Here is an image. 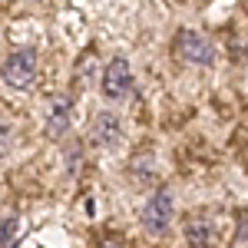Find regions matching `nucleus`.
<instances>
[{"label": "nucleus", "instance_id": "nucleus-1", "mask_svg": "<svg viewBox=\"0 0 248 248\" xmlns=\"http://www.w3.org/2000/svg\"><path fill=\"white\" fill-rule=\"evenodd\" d=\"M40 77V60L33 46H14L3 63H0V79L10 86V90H33V83Z\"/></svg>", "mask_w": 248, "mask_h": 248}, {"label": "nucleus", "instance_id": "nucleus-2", "mask_svg": "<svg viewBox=\"0 0 248 248\" xmlns=\"http://www.w3.org/2000/svg\"><path fill=\"white\" fill-rule=\"evenodd\" d=\"M139 222H142L146 235L162 238V235L172 229V222H175V199H172V192L169 189H155L153 195L142 202Z\"/></svg>", "mask_w": 248, "mask_h": 248}, {"label": "nucleus", "instance_id": "nucleus-3", "mask_svg": "<svg viewBox=\"0 0 248 248\" xmlns=\"http://www.w3.org/2000/svg\"><path fill=\"white\" fill-rule=\"evenodd\" d=\"M172 50H175L179 63H186V66H199V70H205V66L215 63V46H212V40L202 37L199 30H175V37H172Z\"/></svg>", "mask_w": 248, "mask_h": 248}, {"label": "nucleus", "instance_id": "nucleus-4", "mask_svg": "<svg viewBox=\"0 0 248 248\" xmlns=\"http://www.w3.org/2000/svg\"><path fill=\"white\" fill-rule=\"evenodd\" d=\"M99 90L106 103H123L133 93V66L126 57H113L106 60V66L99 70Z\"/></svg>", "mask_w": 248, "mask_h": 248}, {"label": "nucleus", "instance_id": "nucleus-5", "mask_svg": "<svg viewBox=\"0 0 248 248\" xmlns=\"http://www.w3.org/2000/svg\"><path fill=\"white\" fill-rule=\"evenodd\" d=\"M73 129V99L66 93H60L50 99V106H46V116H43V136L50 139V142H60L63 136Z\"/></svg>", "mask_w": 248, "mask_h": 248}, {"label": "nucleus", "instance_id": "nucleus-6", "mask_svg": "<svg viewBox=\"0 0 248 248\" xmlns=\"http://www.w3.org/2000/svg\"><path fill=\"white\" fill-rule=\"evenodd\" d=\"M182 238L189 248H215L218 245V229H215V218L209 212H192L182 222Z\"/></svg>", "mask_w": 248, "mask_h": 248}, {"label": "nucleus", "instance_id": "nucleus-7", "mask_svg": "<svg viewBox=\"0 0 248 248\" xmlns=\"http://www.w3.org/2000/svg\"><path fill=\"white\" fill-rule=\"evenodd\" d=\"M119 142H123V123H119V116L109 113V109L96 113L93 123H90V146L109 153V149L119 146Z\"/></svg>", "mask_w": 248, "mask_h": 248}, {"label": "nucleus", "instance_id": "nucleus-8", "mask_svg": "<svg viewBox=\"0 0 248 248\" xmlns=\"http://www.w3.org/2000/svg\"><path fill=\"white\" fill-rule=\"evenodd\" d=\"M126 172H129V182H133V186H153L155 179H159V159H155L149 149H139V153L129 159Z\"/></svg>", "mask_w": 248, "mask_h": 248}, {"label": "nucleus", "instance_id": "nucleus-9", "mask_svg": "<svg viewBox=\"0 0 248 248\" xmlns=\"http://www.w3.org/2000/svg\"><path fill=\"white\" fill-rule=\"evenodd\" d=\"M17 238H20V218L17 215L0 218V248H17Z\"/></svg>", "mask_w": 248, "mask_h": 248}, {"label": "nucleus", "instance_id": "nucleus-10", "mask_svg": "<svg viewBox=\"0 0 248 248\" xmlns=\"http://www.w3.org/2000/svg\"><path fill=\"white\" fill-rule=\"evenodd\" d=\"M10 149H14V123L7 116H0V162L10 155Z\"/></svg>", "mask_w": 248, "mask_h": 248}, {"label": "nucleus", "instance_id": "nucleus-11", "mask_svg": "<svg viewBox=\"0 0 248 248\" xmlns=\"http://www.w3.org/2000/svg\"><path fill=\"white\" fill-rule=\"evenodd\" d=\"M235 245L238 248L248 245V209L235 212Z\"/></svg>", "mask_w": 248, "mask_h": 248}, {"label": "nucleus", "instance_id": "nucleus-12", "mask_svg": "<svg viewBox=\"0 0 248 248\" xmlns=\"http://www.w3.org/2000/svg\"><path fill=\"white\" fill-rule=\"evenodd\" d=\"M99 248H129V245H126L123 238H106V242H103Z\"/></svg>", "mask_w": 248, "mask_h": 248}, {"label": "nucleus", "instance_id": "nucleus-13", "mask_svg": "<svg viewBox=\"0 0 248 248\" xmlns=\"http://www.w3.org/2000/svg\"><path fill=\"white\" fill-rule=\"evenodd\" d=\"M0 3H7V0H0Z\"/></svg>", "mask_w": 248, "mask_h": 248}]
</instances>
